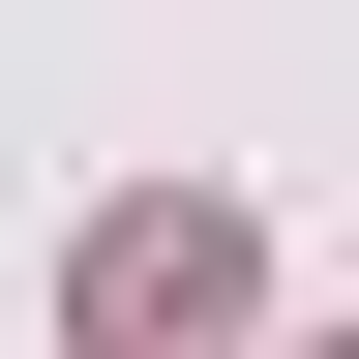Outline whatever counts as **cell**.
I'll list each match as a JSON object with an SVG mask.
<instances>
[{
	"mask_svg": "<svg viewBox=\"0 0 359 359\" xmlns=\"http://www.w3.org/2000/svg\"><path fill=\"white\" fill-rule=\"evenodd\" d=\"M330 359H359V330H330Z\"/></svg>",
	"mask_w": 359,
	"mask_h": 359,
	"instance_id": "cell-2",
	"label": "cell"
},
{
	"mask_svg": "<svg viewBox=\"0 0 359 359\" xmlns=\"http://www.w3.org/2000/svg\"><path fill=\"white\" fill-rule=\"evenodd\" d=\"M240 330H269V240L210 210V180H150V210L60 240V359H240Z\"/></svg>",
	"mask_w": 359,
	"mask_h": 359,
	"instance_id": "cell-1",
	"label": "cell"
}]
</instances>
